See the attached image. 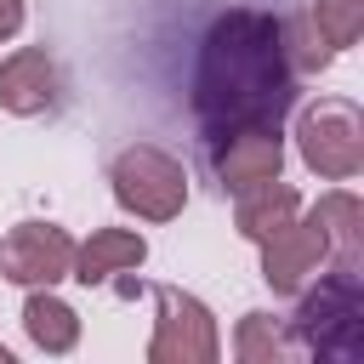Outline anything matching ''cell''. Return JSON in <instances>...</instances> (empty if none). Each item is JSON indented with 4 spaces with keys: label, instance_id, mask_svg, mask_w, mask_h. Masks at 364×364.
<instances>
[{
    "label": "cell",
    "instance_id": "1",
    "mask_svg": "<svg viewBox=\"0 0 364 364\" xmlns=\"http://www.w3.org/2000/svg\"><path fill=\"white\" fill-rule=\"evenodd\" d=\"M193 119L228 125H284L296 108V68L284 57V17L262 6H228L210 17L193 57Z\"/></svg>",
    "mask_w": 364,
    "mask_h": 364
},
{
    "label": "cell",
    "instance_id": "2",
    "mask_svg": "<svg viewBox=\"0 0 364 364\" xmlns=\"http://www.w3.org/2000/svg\"><path fill=\"white\" fill-rule=\"evenodd\" d=\"M296 296H301V307L290 318V347L296 353H307L318 364L364 358V284H358V267L330 262Z\"/></svg>",
    "mask_w": 364,
    "mask_h": 364
},
{
    "label": "cell",
    "instance_id": "3",
    "mask_svg": "<svg viewBox=\"0 0 364 364\" xmlns=\"http://www.w3.org/2000/svg\"><path fill=\"white\" fill-rule=\"evenodd\" d=\"M108 182H114V205L142 222H176L188 205V165L159 142L119 148L108 165Z\"/></svg>",
    "mask_w": 364,
    "mask_h": 364
},
{
    "label": "cell",
    "instance_id": "4",
    "mask_svg": "<svg viewBox=\"0 0 364 364\" xmlns=\"http://www.w3.org/2000/svg\"><path fill=\"white\" fill-rule=\"evenodd\" d=\"M296 154L324 182H353L364 171V114L347 97H313L296 114Z\"/></svg>",
    "mask_w": 364,
    "mask_h": 364
},
{
    "label": "cell",
    "instance_id": "5",
    "mask_svg": "<svg viewBox=\"0 0 364 364\" xmlns=\"http://www.w3.org/2000/svg\"><path fill=\"white\" fill-rule=\"evenodd\" d=\"M154 301H159V318L148 336V364H216L222 358L216 313L199 296L176 284H154Z\"/></svg>",
    "mask_w": 364,
    "mask_h": 364
},
{
    "label": "cell",
    "instance_id": "6",
    "mask_svg": "<svg viewBox=\"0 0 364 364\" xmlns=\"http://www.w3.org/2000/svg\"><path fill=\"white\" fill-rule=\"evenodd\" d=\"M205 142H210V171L228 193L284 176V125H228L210 131Z\"/></svg>",
    "mask_w": 364,
    "mask_h": 364
},
{
    "label": "cell",
    "instance_id": "7",
    "mask_svg": "<svg viewBox=\"0 0 364 364\" xmlns=\"http://www.w3.org/2000/svg\"><path fill=\"white\" fill-rule=\"evenodd\" d=\"M74 267V239L57 222H17L0 239V279L40 290V284H63Z\"/></svg>",
    "mask_w": 364,
    "mask_h": 364
},
{
    "label": "cell",
    "instance_id": "8",
    "mask_svg": "<svg viewBox=\"0 0 364 364\" xmlns=\"http://www.w3.org/2000/svg\"><path fill=\"white\" fill-rule=\"evenodd\" d=\"M262 250V279L273 284V296H296L301 284H313L336 256H330V239L324 228L313 222V210H301L296 222H284L273 239L256 245Z\"/></svg>",
    "mask_w": 364,
    "mask_h": 364
},
{
    "label": "cell",
    "instance_id": "9",
    "mask_svg": "<svg viewBox=\"0 0 364 364\" xmlns=\"http://www.w3.org/2000/svg\"><path fill=\"white\" fill-rule=\"evenodd\" d=\"M57 91H63V80H57V63L46 46H17L0 63V108L6 114L34 119V114L57 108Z\"/></svg>",
    "mask_w": 364,
    "mask_h": 364
},
{
    "label": "cell",
    "instance_id": "10",
    "mask_svg": "<svg viewBox=\"0 0 364 364\" xmlns=\"http://www.w3.org/2000/svg\"><path fill=\"white\" fill-rule=\"evenodd\" d=\"M142 262H148V239H142V233H131V228H97L85 245H74L68 279H80V284H108V279H119V273H136Z\"/></svg>",
    "mask_w": 364,
    "mask_h": 364
},
{
    "label": "cell",
    "instance_id": "11",
    "mask_svg": "<svg viewBox=\"0 0 364 364\" xmlns=\"http://www.w3.org/2000/svg\"><path fill=\"white\" fill-rule=\"evenodd\" d=\"M301 216V193L290 188V182H262V188H245V193H233V228H239V239H250V245H262V239H273L284 222H296Z\"/></svg>",
    "mask_w": 364,
    "mask_h": 364
},
{
    "label": "cell",
    "instance_id": "12",
    "mask_svg": "<svg viewBox=\"0 0 364 364\" xmlns=\"http://www.w3.org/2000/svg\"><path fill=\"white\" fill-rule=\"evenodd\" d=\"M23 336H28L40 353H74V347H80V313H74L51 284H40V290H28V301H23Z\"/></svg>",
    "mask_w": 364,
    "mask_h": 364
},
{
    "label": "cell",
    "instance_id": "13",
    "mask_svg": "<svg viewBox=\"0 0 364 364\" xmlns=\"http://www.w3.org/2000/svg\"><path fill=\"white\" fill-rule=\"evenodd\" d=\"M313 222L324 228V239H330V256H336V262H347V267H358V262H364V205H358V193H347V188L318 193Z\"/></svg>",
    "mask_w": 364,
    "mask_h": 364
},
{
    "label": "cell",
    "instance_id": "14",
    "mask_svg": "<svg viewBox=\"0 0 364 364\" xmlns=\"http://www.w3.org/2000/svg\"><path fill=\"white\" fill-rule=\"evenodd\" d=\"M233 353H239L245 364H284V358H296L290 330H284L273 313H245L239 330H233Z\"/></svg>",
    "mask_w": 364,
    "mask_h": 364
},
{
    "label": "cell",
    "instance_id": "15",
    "mask_svg": "<svg viewBox=\"0 0 364 364\" xmlns=\"http://www.w3.org/2000/svg\"><path fill=\"white\" fill-rule=\"evenodd\" d=\"M284 57H290L296 80H301V74H318V68H330V63H336L330 40L313 28V17H307V11H301V17H284Z\"/></svg>",
    "mask_w": 364,
    "mask_h": 364
},
{
    "label": "cell",
    "instance_id": "16",
    "mask_svg": "<svg viewBox=\"0 0 364 364\" xmlns=\"http://www.w3.org/2000/svg\"><path fill=\"white\" fill-rule=\"evenodd\" d=\"M307 17H313V28L330 40V51H347V46L364 34V0H313Z\"/></svg>",
    "mask_w": 364,
    "mask_h": 364
},
{
    "label": "cell",
    "instance_id": "17",
    "mask_svg": "<svg viewBox=\"0 0 364 364\" xmlns=\"http://www.w3.org/2000/svg\"><path fill=\"white\" fill-rule=\"evenodd\" d=\"M23 17H28V6H23V0H0V46L23 28Z\"/></svg>",
    "mask_w": 364,
    "mask_h": 364
},
{
    "label": "cell",
    "instance_id": "18",
    "mask_svg": "<svg viewBox=\"0 0 364 364\" xmlns=\"http://www.w3.org/2000/svg\"><path fill=\"white\" fill-rule=\"evenodd\" d=\"M0 364H11V353H6V347H0Z\"/></svg>",
    "mask_w": 364,
    "mask_h": 364
}]
</instances>
